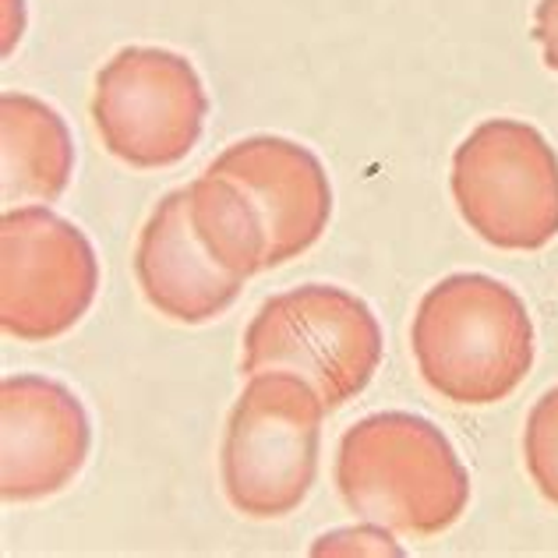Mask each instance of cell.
Masks as SVG:
<instances>
[{
    "instance_id": "1",
    "label": "cell",
    "mask_w": 558,
    "mask_h": 558,
    "mask_svg": "<svg viewBox=\"0 0 558 558\" xmlns=\"http://www.w3.org/2000/svg\"><path fill=\"white\" fill-rule=\"evenodd\" d=\"M336 488L357 520L403 537H435L470 502V477L446 432L386 410L350 424L336 449Z\"/></svg>"
},
{
    "instance_id": "2",
    "label": "cell",
    "mask_w": 558,
    "mask_h": 558,
    "mask_svg": "<svg viewBox=\"0 0 558 558\" xmlns=\"http://www.w3.org/2000/svg\"><path fill=\"white\" fill-rule=\"evenodd\" d=\"M421 378L463 407L506 400L534 364V322L502 279L457 272L417 304L410 329Z\"/></svg>"
},
{
    "instance_id": "3",
    "label": "cell",
    "mask_w": 558,
    "mask_h": 558,
    "mask_svg": "<svg viewBox=\"0 0 558 558\" xmlns=\"http://www.w3.org/2000/svg\"><path fill=\"white\" fill-rule=\"evenodd\" d=\"M326 403L307 378L258 372L233 403L219 449V477L230 506L252 520L301 509L318 474Z\"/></svg>"
},
{
    "instance_id": "4",
    "label": "cell",
    "mask_w": 558,
    "mask_h": 558,
    "mask_svg": "<svg viewBox=\"0 0 558 558\" xmlns=\"http://www.w3.org/2000/svg\"><path fill=\"white\" fill-rule=\"evenodd\" d=\"M381 364V326L357 293L307 283L276 293L244 332L241 372H293L318 389L329 410L368 389Z\"/></svg>"
},
{
    "instance_id": "5",
    "label": "cell",
    "mask_w": 558,
    "mask_h": 558,
    "mask_svg": "<svg viewBox=\"0 0 558 558\" xmlns=\"http://www.w3.org/2000/svg\"><path fill=\"white\" fill-rule=\"evenodd\" d=\"M452 198L481 241L541 252L558 238V156L531 124L484 121L452 156Z\"/></svg>"
},
{
    "instance_id": "6",
    "label": "cell",
    "mask_w": 558,
    "mask_h": 558,
    "mask_svg": "<svg viewBox=\"0 0 558 558\" xmlns=\"http://www.w3.org/2000/svg\"><path fill=\"white\" fill-rule=\"evenodd\" d=\"M209 96L187 57L163 47H124L96 75L93 124L102 145L135 170H163L195 149Z\"/></svg>"
},
{
    "instance_id": "7",
    "label": "cell",
    "mask_w": 558,
    "mask_h": 558,
    "mask_svg": "<svg viewBox=\"0 0 558 558\" xmlns=\"http://www.w3.org/2000/svg\"><path fill=\"white\" fill-rule=\"evenodd\" d=\"M99 262L89 238L50 205L0 219V326L22 343H50L89 312Z\"/></svg>"
},
{
    "instance_id": "8",
    "label": "cell",
    "mask_w": 558,
    "mask_h": 558,
    "mask_svg": "<svg viewBox=\"0 0 558 558\" xmlns=\"http://www.w3.org/2000/svg\"><path fill=\"white\" fill-rule=\"evenodd\" d=\"M93 424L75 392L47 375L0 381V495L36 502L57 495L89 460Z\"/></svg>"
},
{
    "instance_id": "9",
    "label": "cell",
    "mask_w": 558,
    "mask_h": 558,
    "mask_svg": "<svg viewBox=\"0 0 558 558\" xmlns=\"http://www.w3.org/2000/svg\"><path fill=\"white\" fill-rule=\"evenodd\" d=\"M213 173L241 184L269 233L266 269L301 258L329 227L332 187L322 159L304 145L276 135L233 142L209 163Z\"/></svg>"
},
{
    "instance_id": "10",
    "label": "cell",
    "mask_w": 558,
    "mask_h": 558,
    "mask_svg": "<svg viewBox=\"0 0 558 558\" xmlns=\"http://www.w3.org/2000/svg\"><path fill=\"white\" fill-rule=\"evenodd\" d=\"M135 276L159 315L202 326L238 301L244 279L230 276L202 244L187 213V187L170 191L145 219L135 247Z\"/></svg>"
},
{
    "instance_id": "11",
    "label": "cell",
    "mask_w": 558,
    "mask_h": 558,
    "mask_svg": "<svg viewBox=\"0 0 558 558\" xmlns=\"http://www.w3.org/2000/svg\"><path fill=\"white\" fill-rule=\"evenodd\" d=\"M75 173L64 117L25 93L0 96V191L4 202H57Z\"/></svg>"
},
{
    "instance_id": "12",
    "label": "cell",
    "mask_w": 558,
    "mask_h": 558,
    "mask_svg": "<svg viewBox=\"0 0 558 558\" xmlns=\"http://www.w3.org/2000/svg\"><path fill=\"white\" fill-rule=\"evenodd\" d=\"M187 213L202 244L230 276L252 279L266 269L269 233L241 184L205 170L198 181L187 184Z\"/></svg>"
},
{
    "instance_id": "13",
    "label": "cell",
    "mask_w": 558,
    "mask_h": 558,
    "mask_svg": "<svg viewBox=\"0 0 558 558\" xmlns=\"http://www.w3.org/2000/svg\"><path fill=\"white\" fill-rule=\"evenodd\" d=\"M523 457L537 492L558 506V386L541 396L526 417Z\"/></svg>"
},
{
    "instance_id": "14",
    "label": "cell",
    "mask_w": 558,
    "mask_h": 558,
    "mask_svg": "<svg viewBox=\"0 0 558 558\" xmlns=\"http://www.w3.org/2000/svg\"><path fill=\"white\" fill-rule=\"evenodd\" d=\"M541 43V53H545V64L558 71V0H541L534 11V33Z\"/></svg>"
}]
</instances>
